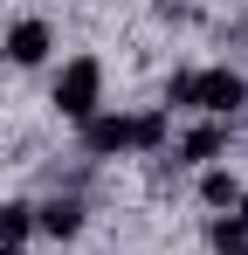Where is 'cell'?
<instances>
[{
  "label": "cell",
  "instance_id": "obj_11",
  "mask_svg": "<svg viewBox=\"0 0 248 255\" xmlns=\"http://www.w3.org/2000/svg\"><path fill=\"white\" fill-rule=\"evenodd\" d=\"M193 97H200V69H179L165 83V104H193Z\"/></svg>",
  "mask_w": 248,
  "mask_h": 255
},
{
  "label": "cell",
  "instance_id": "obj_8",
  "mask_svg": "<svg viewBox=\"0 0 248 255\" xmlns=\"http://www.w3.org/2000/svg\"><path fill=\"white\" fill-rule=\"evenodd\" d=\"M159 145H165V111L131 118V152H159Z\"/></svg>",
  "mask_w": 248,
  "mask_h": 255
},
{
  "label": "cell",
  "instance_id": "obj_14",
  "mask_svg": "<svg viewBox=\"0 0 248 255\" xmlns=\"http://www.w3.org/2000/svg\"><path fill=\"white\" fill-rule=\"evenodd\" d=\"M0 62H7V55H0Z\"/></svg>",
  "mask_w": 248,
  "mask_h": 255
},
{
  "label": "cell",
  "instance_id": "obj_7",
  "mask_svg": "<svg viewBox=\"0 0 248 255\" xmlns=\"http://www.w3.org/2000/svg\"><path fill=\"white\" fill-rule=\"evenodd\" d=\"M28 228H35V207L0 200V249H21V242H28Z\"/></svg>",
  "mask_w": 248,
  "mask_h": 255
},
{
  "label": "cell",
  "instance_id": "obj_1",
  "mask_svg": "<svg viewBox=\"0 0 248 255\" xmlns=\"http://www.w3.org/2000/svg\"><path fill=\"white\" fill-rule=\"evenodd\" d=\"M97 97H104V62H97V55H76V62L55 76V111L83 125V118H97Z\"/></svg>",
  "mask_w": 248,
  "mask_h": 255
},
{
  "label": "cell",
  "instance_id": "obj_5",
  "mask_svg": "<svg viewBox=\"0 0 248 255\" xmlns=\"http://www.w3.org/2000/svg\"><path fill=\"white\" fill-rule=\"evenodd\" d=\"M221 152H228V131L221 125H193L179 138V166H200V159H221Z\"/></svg>",
  "mask_w": 248,
  "mask_h": 255
},
{
  "label": "cell",
  "instance_id": "obj_13",
  "mask_svg": "<svg viewBox=\"0 0 248 255\" xmlns=\"http://www.w3.org/2000/svg\"><path fill=\"white\" fill-rule=\"evenodd\" d=\"M242 228H248V214H242Z\"/></svg>",
  "mask_w": 248,
  "mask_h": 255
},
{
  "label": "cell",
  "instance_id": "obj_3",
  "mask_svg": "<svg viewBox=\"0 0 248 255\" xmlns=\"http://www.w3.org/2000/svg\"><path fill=\"white\" fill-rule=\"evenodd\" d=\"M200 111H214V118H228L235 104H248V83L235 76V69H200V97H193Z\"/></svg>",
  "mask_w": 248,
  "mask_h": 255
},
{
  "label": "cell",
  "instance_id": "obj_12",
  "mask_svg": "<svg viewBox=\"0 0 248 255\" xmlns=\"http://www.w3.org/2000/svg\"><path fill=\"white\" fill-rule=\"evenodd\" d=\"M0 255H21V249H0Z\"/></svg>",
  "mask_w": 248,
  "mask_h": 255
},
{
  "label": "cell",
  "instance_id": "obj_10",
  "mask_svg": "<svg viewBox=\"0 0 248 255\" xmlns=\"http://www.w3.org/2000/svg\"><path fill=\"white\" fill-rule=\"evenodd\" d=\"M207 242H214L221 255H248V228H242V221H214V228H207Z\"/></svg>",
  "mask_w": 248,
  "mask_h": 255
},
{
  "label": "cell",
  "instance_id": "obj_6",
  "mask_svg": "<svg viewBox=\"0 0 248 255\" xmlns=\"http://www.w3.org/2000/svg\"><path fill=\"white\" fill-rule=\"evenodd\" d=\"M35 228H48L55 242H69V235L83 228V207L76 200H48V207H35Z\"/></svg>",
  "mask_w": 248,
  "mask_h": 255
},
{
  "label": "cell",
  "instance_id": "obj_4",
  "mask_svg": "<svg viewBox=\"0 0 248 255\" xmlns=\"http://www.w3.org/2000/svg\"><path fill=\"white\" fill-rule=\"evenodd\" d=\"M48 42H55V35H48V21H14V28H7V42H0V55L28 69V62L48 55Z\"/></svg>",
  "mask_w": 248,
  "mask_h": 255
},
{
  "label": "cell",
  "instance_id": "obj_2",
  "mask_svg": "<svg viewBox=\"0 0 248 255\" xmlns=\"http://www.w3.org/2000/svg\"><path fill=\"white\" fill-rule=\"evenodd\" d=\"M83 152H97V159H111V152H131V118H118V111H97V118H83Z\"/></svg>",
  "mask_w": 248,
  "mask_h": 255
},
{
  "label": "cell",
  "instance_id": "obj_9",
  "mask_svg": "<svg viewBox=\"0 0 248 255\" xmlns=\"http://www.w3.org/2000/svg\"><path fill=\"white\" fill-rule=\"evenodd\" d=\"M200 200H207V207H242L235 172H207V179H200Z\"/></svg>",
  "mask_w": 248,
  "mask_h": 255
}]
</instances>
